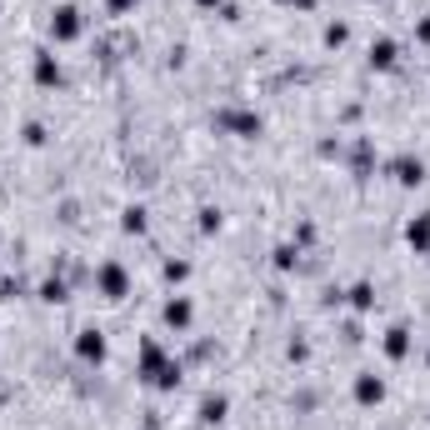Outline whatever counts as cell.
<instances>
[{
  "mask_svg": "<svg viewBox=\"0 0 430 430\" xmlns=\"http://www.w3.org/2000/svg\"><path fill=\"white\" fill-rule=\"evenodd\" d=\"M75 30H80V10H71V6H66V10H55V35H60V40H71Z\"/></svg>",
  "mask_w": 430,
  "mask_h": 430,
  "instance_id": "6da1fadb",
  "label": "cell"
},
{
  "mask_svg": "<svg viewBox=\"0 0 430 430\" xmlns=\"http://www.w3.org/2000/svg\"><path fill=\"white\" fill-rule=\"evenodd\" d=\"M80 355H91V360H100V355H105V340H100L95 330H85V340H80Z\"/></svg>",
  "mask_w": 430,
  "mask_h": 430,
  "instance_id": "7a4b0ae2",
  "label": "cell"
},
{
  "mask_svg": "<svg viewBox=\"0 0 430 430\" xmlns=\"http://www.w3.org/2000/svg\"><path fill=\"white\" fill-rule=\"evenodd\" d=\"M100 286L111 290V295H120V290H125V275H120L115 265H105V275H100Z\"/></svg>",
  "mask_w": 430,
  "mask_h": 430,
  "instance_id": "3957f363",
  "label": "cell"
},
{
  "mask_svg": "<svg viewBox=\"0 0 430 430\" xmlns=\"http://www.w3.org/2000/svg\"><path fill=\"white\" fill-rule=\"evenodd\" d=\"M430 241V221H420V225H411V245H425Z\"/></svg>",
  "mask_w": 430,
  "mask_h": 430,
  "instance_id": "277c9868",
  "label": "cell"
},
{
  "mask_svg": "<svg viewBox=\"0 0 430 430\" xmlns=\"http://www.w3.org/2000/svg\"><path fill=\"white\" fill-rule=\"evenodd\" d=\"M360 395L365 400H380V380H360Z\"/></svg>",
  "mask_w": 430,
  "mask_h": 430,
  "instance_id": "5b68a950",
  "label": "cell"
},
{
  "mask_svg": "<svg viewBox=\"0 0 430 430\" xmlns=\"http://www.w3.org/2000/svg\"><path fill=\"white\" fill-rule=\"evenodd\" d=\"M165 315H170V326H185V320H190V310H185V306H170Z\"/></svg>",
  "mask_w": 430,
  "mask_h": 430,
  "instance_id": "8992f818",
  "label": "cell"
},
{
  "mask_svg": "<svg viewBox=\"0 0 430 430\" xmlns=\"http://www.w3.org/2000/svg\"><path fill=\"white\" fill-rule=\"evenodd\" d=\"M115 6H131V0H115Z\"/></svg>",
  "mask_w": 430,
  "mask_h": 430,
  "instance_id": "52a82bcc",
  "label": "cell"
}]
</instances>
